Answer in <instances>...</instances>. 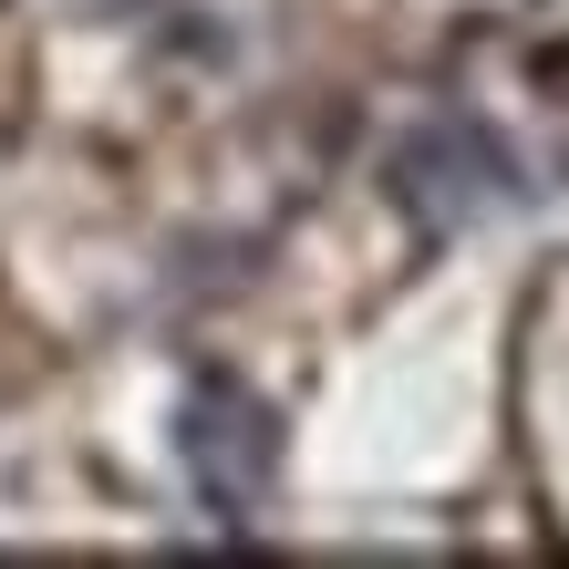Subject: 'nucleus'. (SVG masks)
Here are the masks:
<instances>
[{
    "instance_id": "1",
    "label": "nucleus",
    "mask_w": 569,
    "mask_h": 569,
    "mask_svg": "<svg viewBox=\"0 0 569 569\" xmlns=\"http://www.w3.org/2000/svg\"><path fill=\"white\" fill-rule=\"evenodd\" d=\"M270 466H280L270 405L239 393V383H197V405H187V477H197V497H208L218 518H249L259 487H270Z\"/></svg>"
},
{
    "instance_id": "2",
    "label": "nucleus",
    "mask_w": 569,
    "mask_h": 569,
    "mask_svg": "<svg viewBox=\"0 0 569 569\" xmlns=\"http://www.w3.org/2000/svg\"><path fill=\"white\" fill-rule=\"evenodd\" d=\"M497 187H508V156H497L477 124H435V136L405 146V197L425 218H477Z\"/></svg>"
}]
</instances>
